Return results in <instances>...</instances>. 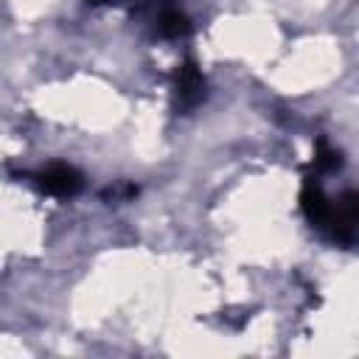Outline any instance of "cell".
Wrapping results in <instances>:
<instances>
[{"instance_id": "1", "label": "cell", "mask_w": 359, "mask_h": 359, "mask_svg": "<svg viewBox=\"0 0 359 359\" xmlns=\"http://www.w3.org/2000/svg\"><path fill=\"white\" fill-rule=\"evenodd\" d=\"M300 205L309 216V222L314 227H320L325 236H331L334 241H342V244H351L353 241V233H356V194H345L342 199L331 202L320 182L314 177H306L303 182V191H300Z\"/></svg>"}, {"instance_id": "2", "label": "cell", "mask_w": 359, "mask_h": 359, "mask_svg": "<svg viewBox=\"0 0 359 359\" xmlns=\"http://www.w3.org/2000/svg\"><path fill=\"white\" fill-rule=\"evenodd\" d=\"M36 182H39L42 191H48L53 196H73V194L81 191V174L76 168H70V165H62V163L45 168L36 177Z\"/></svg>"}, {"instance_id": "3", "label": "cell", "mask_w": 359, "mask_h": 359, "mask_svg": "<svg viewBox=\"0 0 359 359\" xmlns=\"http://www.w3.org/2000/svg\"><path fill=\"white\" fill-rule=\"evenodd\" d=\"M205 95V79L196 67V62H185L180 70H177V98H180V107H194L199 104Z\"/></svg>"}, {"instance_id": "4", "label": "cell", "mask_w": 359, "mask_h": 359, "mask_svg": "<svg viewBox=\"0 0 359 359\" xmlns=\"http://www.w3.org/2000/svg\"><path fill=\"white\" fill-rule=\"evenodd\" d=\"M157 31H160L163 36H185V34L191 31V22H188V17H185L180 8L165 6V8L160 11V17H157Z\"/></svg>"}, {"instance_id": "5", "label": "cell", "mask_w": 359, "mask_h": 359, "mask_svg": "<svg viewBox=\"0 0 359 359\" xmlns=\"http://www.w3.org/2000/svg\"><path fill=\"white\" fill-rule=\"evenodd\" d=\"M339 151H334L325 140H317V154H314V168L317 171H334L339 168Z\"/></svg>"}, {"instance_id": "6", "label": "cell", "mask_w": 359, "mask_h": 359, "mask_svg": "<svg viewBox=\"0 0 359 359\" xmlns=\"http://www.w3.org/2000/svg\"><path fill=\"white\" fill-rule=\"evenodd\" d=\"M90 3H123V0H90Z\"/></svg>"}]
</instances>
